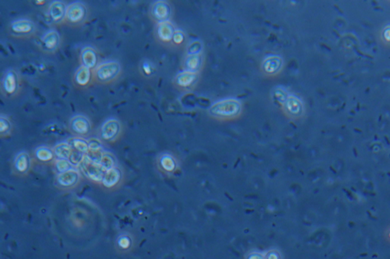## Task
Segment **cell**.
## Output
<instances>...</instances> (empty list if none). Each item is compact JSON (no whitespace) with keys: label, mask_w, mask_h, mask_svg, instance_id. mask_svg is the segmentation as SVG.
<instances>
[{"label":"cell","mask_w":390,"mask_h":259,"mask_svg":"<svg viewBox=\"0 0 390 259\" xmlns=\"http://www.w3.org/2000/svg\"><path fill=\"white\" fill-rule=\"evenodd\" d=\"M121 73V66L117 61L102 62L93 70L94 82L109 84L118 78Z\"/></svg>","instance_id":"cell-1"},{"label":"cell","mask_w":390,"mask_h":259,"mask_svg":"<svg viewBox=\"0 0 390 259\" xmlns=\"http://www.w3.org/2000/svg\"><path fill=\"white\" fill-rule=\"evenodd\" d=\"M242 105L235 99H227L214 104L210 108V114L218 118H231L240 114Z\"/></svg>","instance_id":"cell-2"},{"label":"cell","mask_w":390,"mask_h":259,"mask_svg":"<svg viewBox=\"0 0 390 259\" xmlns=\"http://www.w3.org/2000/svg\"><path fill=\"white\" fill-rule=\"evenodd\" d=\"M89 16V8L82 2H74L67 6L64 22L68 26L77 27L85 24Z\"/></svg>","instance_id":"cell-3"},{"label":"cell","mask_w":390,"mask_h":259,"mask_svg":"<svg viewBox=\"0 0 390 259\" xmlns=\"http://www.w3.org/2000/svg\"><path fill=\"white\" fill-rule=\"evenodd\" d=\"M21 88V80L17 72L15 70H8L4 73L1 82V92L4 96L13 98L19 93Z\"/></svg>","instance_id":"cell-4"},{"label":"cell","mask_w":390,"mask_h":259,"mask_svg":"<svg viewBox=\"0 0 390 259\" xmlns=\"http://www.w3.org/2000/svg\"><path fill=\"white\" fill-rule=\"evenodd\" d=\"M36 30V26L29 19H17L12 22L9 26L10 34L16 38H29Z\"/></svg>","instance_id":"cell-5"},{"label":"cell","mask_w":390,"mask_h":259,"mask_svg":"<svg viewBox=\"0 0 390 259\" xmlns=\"http://www.w3.org/2000/svg\"><path fill=\"white\" fill-rule=\"evenodd\" d=\"M80 168L85 176L89 178V180L102 184L105 171L101 166L100 164L91 162L85 155L84 159L80 164Z\"/></svg>","instance_id":"cell-6"},{"label":"cell","mask_w":390,"mask_h":259,"mask_svg":"<svg viewBox=\"0 0 390 259\" xmlns=\"http://www.w3.org/2000/svg\"><path fill=\"white\" fill-rule=\"evenodd\" d=\"M149 17L156 24L169 21L171 14V8L166 1H155L150 6Z\"/></svg>","instance_id":"cell-7"},{"label":"cell","mask_w":390,"mask_h":259,"mask_svg":"<svg viewBox=\"0 0 390 259\" xmlns=\"http://www.w3.org/2000/svg\"><path fill=\"white\" fill-rule=\"evenodd\" d=\"M121 125L116 118H109L102 124L100 128L101 138L105 142L115 141L121 134Z\"/></svg>","instance_id":"cell-8"},{"label":"cell","mask_w":390,"mask_h":259,"mask_svg":"<svg viewBox=\"0 0 390 259\" xmlns=\"http://www.w3.org/2000/svg\"><path fill=\"white\" fill-rule=\"evenodd\" d=\"M70 130L76 136H86L90 133L92 124L86 116L76 115L70 120Z\"/></svg>","instance_id":"cell-9"},{"label":"cell","mask_w":390,"mask_h":259,"mask_svg":"<svg viewBox=\"0 0 390 259\" xmlns=\"http://www.w3.org/2000/svg\"><path fill=\"white\" fill-rule=\"evenodd\" d=\"M176 30L174 24L170 21L156 24L155 28V36L158 42L163 44L172 43L173 36Z\"/></svg>","instance_id":"cell-10"},{"label":"cell","mask_w":390,"mask_h":259,"mask_svg":"<svg viewBox=\"0 0 390 259\" xmlns=\"http://www.w3.org/2000/svg\"><path fill=\"white\" fill-rule=\"evenodd\" d=\"M94 82L93 70L80 66L75 72L73 84L80 89L88 88Z\"/></svg>","instance_id":"cell-11"},{"label":"cell","mask_w":390,"mask_h":259,"mask_svg":"<svg viewBox=\"0 0 390 259\" xmlns=\"http://www.w3.org/2000/svg\"><path fill=\"white\" fill-rule=\"evenodd\" d=\"M80 180V172L73 168L67 172L57 174L56 184L61 188H71L77 186Z\"/></svg>","instance_id":"cell-12"},{"label":"cell","mask_w":390,"mask_h":259,"mask_svg":"<svg viewBox=\"0 0 390 259\" xmlns=\"http://www.w3.org/2000/svg\"><path fill=\"white\" fill-rule=\"evenodd\" d=\"M67 6L62 1H54L48 7V14L54 24L64 23L67 14Z\"/></svg>","instance_id":"cell-13"},{"label":"cell","mask_w":390,"mask_h":259,"mask_svg":"<svg viewBox=\"0 0 390 259\" xmlns=\"http://www.w3.org/2000/svg\"><path fill=\"white\" fill-rule=\"evenodd\" d=\"M61 44V36L55 30H49L41 39V46L47 52H54Z\"/></svg>","instance_id":"cell-14"},{"label":"cell","mask_w":390,"mask_h":259,"mask_svg":"<svg viewBox=\"0 0 390 259\" xmlns=\"http://www.w3.org/2000/svg\"><path fill=\"white\" fill-rule=\"evenodd\" d=\"M99 56L96 50L92 46H86L80 52L81 66L94 70L99 66Z\"/></svg>","instance_id":"cell-15"},{"label":"cell","mask_w":390,"mask_h":259,"mask_svg":"<svg viewBox=\"0 0 390 259\" xmlns=\"http://www.w3.org/2000/svg\"><path fill=\"white\" fill-rule=\"evenodd\" d=\"M32 166V159L29 154L22 152L18 154L13 162V169L16 172L20 175H25L30 170Z\"/></svg>","instance_id":"cell-16"},{"label":"cell","mask_w":390,"mask_h":259,"mask_svg":"<svg viewBox=\"0 0 390 259\" xmlns=\"http://www.w3.org/2000/svg\"><path fill=\"white\" fill-rule=\"evenodd\" d=\"M123 174L118 166L106 171L104 175L102 184L105 188H111L118 185L122 180Z\"/></svg>","instance_id":"cell-17"},{"label":"cell","mask_w":390,"mask_h":259,"mask_svg":"<svg viewBox=\"0 0 390 259\" xmlns=\"http://www.w3.org/2000/svg\"><path fill=\"white\" fill-rule=\"evenodd\" d=\"M197 73L183 71L177 74L174 78V83L177 87L181 89L189 88L198 81Z\"/></svg>","instance_id":"cell-18"},{"label":"cell","mask_w":390,"mask_h":259,"mask_svg":"<svg viewBox=\"0 0 390 259\" xmlns=\"http://www.w3.org/2000/svg\"><path fill=\"white\" fill-rule=\"evenodd\" d=\"M282 58L278 56L267 57L262 64V70L268 74H275L282 68Z\"/></svg>","instance_id":"cell-19"},{"label":"cell","mask_w":390,"mask_h":259,"mask_svg":"<svg viewBox=\"0 0 390 259\" xmlns=\"http://www.w3.org/2000/svg\"><path fill=\"white\" fill-rule=\"evenodd\" d=\"M283 106L287 114L294 116H298L303 112V103L298 98L294 95H289Z\"/></svg>","instance_id":"cell-20"},{"label":"cell","mask_w":390,"mask_h":259,"mask_svg":"<svg viewBox=\"0 0 390 259\" xmlns=\"http://www.w3.org/2000/svg\"><path fill=\"white\" fill-rule=\"evenodd\" d=\"M35 156L38 162L42 163H51L56 160L53 149L46 146L37 148L35 150Z\"/></svg>","instance_id":"cell-21"},{"label":"cell","mask_w":390,"mask_h":259,"mask_svg":"<svg viewBox=\"0 0 390 259\" xmlns=\"http://www.w3.org/2000/svg\"><path fill=\"white\" fill-rule=\"evenodd\" d=\"M56 159L60 160H68L73 153V148L68 142H61L57 144L53 148Z\"/></svg>","instance_id":"cell-22"},{"label":"cell","mask_w":390,"mask_h":259,"mask_svg":"<svg viewBox=\"0 0 390 259\" xmlns=\"http://www.w3.org/2000/svg\"><path fill=\"white\" fill-rule=\"evenodd\" d=\"M202 57L199 54L197 55H188L184 60V66L185 71L197 73L202 66Z\"/></svg>","instance_id":"cell-23"},{"label":"cell","mask_w":390,"mask_h":259,"mask_svg":"<svg viewBox=\"0 0 390 259\" xmlns=\"http://www.w3.org/2000/svg\"><path fill=\"white\" fill-rule=\"evenodd\" d=\"M67 142L70 144L73 150L86 154L89 150V142L82 137H74L69 139Z\"/></svg>","instance_id":"cell-24"},{"label":"cell","mask_w":390,"mask_h":259,"mask_svg":"<svg viewBox=\"0 0 390 259\" xmlns=\"http://www.w3.org/2000/svg\"><path fill=\"white\" fill-rule=\"evenodd\" d=\"M159 166L167 172H171L176 166L174 158L169 154H163L160 156L159 160Z\"/></svg>","instance_id":"cell-25"},{"label":"cell","mask_w":390,"mask_h":259,"mask_svg":"<svg viewBox=\"0 0 390 259\" xmlns=\"http://www.w3.org/2000/svg\"><path fill=\"white\" fill-rule=\"evenodd\" d=\"M100 164L103 168V169L105 170V172H106V171L117 166H116V164H117L116 158H114L112 154L105 152H104L103 156H102Z\"/></svg>","instance_id":"cell-26"},{"label":"cell","mask_w":390,"mask_h":259,"mask_svg":"<svg viewBox=\"0 0 390 259\" xmlns=\"http://www.w3.org/2000/svg\"><path fill=\"white\" fill-rule=\"evenodd\" d=\"M54 169L57 174H63L73 169V165L70 164L68 160H60L56 159L54 162Z\"/></svg>","instance_id":"cell-27"},{"label":"cell","mask_w":390,"mask_h":259,"mask_svg":"<svg viewBox=\"0 0 390 259\" xmlns=\"http://www.w3.org/2000/svg\"><path fill=\"white\" fill-rule=\"evenodd\" d=\"M12 130V124L7 116H0V134L1 136H7Z\"/></svg>","instance_id":"cell-28"},{"label":"cell","mask_w":390,"mask_h":259,"mask_svg":"<svg viewBox=\"0 0 390 259\" xmlns=\"http://www.w3.org/2000/svg\"><path fill=\"white\" fill-rule=\"evenodd\" d=\"M140 72L142 74L145 76V77H150L152 74H153L155 70H154L153 65L150 61L145 60L142 61L140 64Z\"/></svg>","instance_id":"cell-29"},{"label":"cell","mask_w":390,"mask_h":259,"mask_svg":"<svg viewBox=\"0 0 390 259\" xmlns=\"http://www.w3.org/2000/svg\"><path fill=\"white\" fill-rule=\"evenodd\" d=\"M85 155L86 154H84L73 150V153H72L71 156H70V159H69V162L73 165V168L80 166L82 162H83V159H84Z\"/></svg>","instance_id":"cell-30"},{"label":"cell","mask_w":390,"mask_h":259,"mask_svg":"<svg viewBox=\"0 0 390 259\" xmlns=\"http://www.w3.org/2000/svg\"><path fill=\"white\" fill-rule=\"evenodd\" d=\"M274 96H275V100H276L278 103L284 105L286 100H287L289 95L287 94L286 93L285 90H283V89L277 88L276 90H275Z\"/></svg>","instance_id":"cell-31"},{"label":"cell","mask_w":390,"mask_h":259,"mask_svg":"<svg viewBox=\"0 0 390 259\" xmlns=\"http://www.w3.org/2000/svg\"><path fill=\"white\" fill-rule=\"evenodd\" d=\"M184 34L180 32L179 30H176V32L174 33V36H173L172 43L171 44L173 45H175V46H178V45H181L184 42Z\"/></svg>","instance_id":"cell-32"},{"label":"cell","mask_w":390,"mask_h":259,"mask_svg":"<svg viewBox=\"0 0 390 259\" xmlns=\"http://www.w3.org/2000/svg\"><path fill=\"white\" fill-rule=\"evenodd\" d=\"M89 142V150H103L102 142L97 138H91L88 140Z\"/></svg>","instance_id":"cell-33"},{"label":"cell","mask_w":390,"mask_h":259,"mask_svg":"<svg viewBox=\"0 0 390 259\" xmlns=\"http://www.w3.org/2000/svg\"><path fill=\"white\" fill-rule=\"evenodd\" d=\"M201 49H202V46L199 42H194L189 46L188 55H197V54H199Z\"/></svg>","instance_id":"cell-34"},{"label":"cell","mask_w":390,"mask_h":259,"mask_svg":"<svg viewBox=\"0 0 390 259\" xmlns=\"http://www.w3.org/2000/svg\"><path fill=\"white\" fill-rule=\"evenodd\" d=\"M118 244L121 248H127L130 245V238L127 236L121 237L118 240Z\"/></svg>","instance_id":"cell-35"},{"label":"cell","mask_w":390,"mask_h":259,"mask_svg":"<svg viewBox=\"0 0 390 259\" xmlns=\"http://www.w3.org/2000/svg\"><path fill=\"white\" fill-rule=\"evenodd\" d=\"M267 259H279V256L276 252H270L267 256Z\"/></svg>","instance_id":"cell-36"},{"label":"cell","mask_w":390,"mask_h":259,"mask_svg":"<svg viewBox=\"0 0 390 259\" xmlns=\"http://www.w3.org/2000/svg\"><path fill=\"white\" fill-rule=\"evenodd\" d=\"M249 259H263V257L261 254H252L249 256Z\"/></svg>","instance_id":"cell-37"},{"label":"cell","mask_w":390,"mask_h":259,"mask_svg":"<svg viewBox=\"0 0 390 259\" xmlns=\"http://www.w3.org/2000/svg\"><path fill=\"white\" fill-rule=\"evenodd\" d=\"M388 237H389L390 238V230L389 231H388Z\"/></svg>","instance_id":"cell-38"}]
</instances>
